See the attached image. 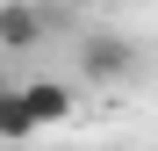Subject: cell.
<instances>
[{
    "instance_id": "cell-1",
    "label": "cell",
    "mask_w": 158,
    "mask_h": 151,
    "mask_svg": "<svg viewBox=\"0 0 158 151\" xmlns=\"http://www.w3.org/2000/svg\"><path fill=\"white\" fill-rule=\"evenodd\" d=\"M137 72V36L122 29H79V79L86 86H122Z\"/></svg>"
},
{
    "instance_id": "cell-2",
    "label": "cell",
    "mask_w": 158,
    "mask_h": 151,
    "mask_svg": "<svg viewBox=\"0 0 158 151\" xmlns=\"http://www.w3.org/2000/svg\"><path fill=\"white\" fill-rule=\"evenodd\" d=\"M22 101H29L36 130H65V122L79 115V86H72V79H29V86H22Z\"/></svg>"
},
{
    "instance_id": "cell-4",
    "label": "cell",
    "mask_w": 158,
    "mask_h": 151,
    "mask_svg": "<svg viewBox=\"0 0 158 151\" xmlns=\"http://www.w3.org/2000/svg\"><path fill=\"white\" fill-rule=\"evenodd\" d=\"M0 137L7 144L36 137V115H29V101H22V86H7V101H0Z\"/></svg>"
},
{
    "instance_id": "cell-5",
    "label": "cell",
    "mask_w": 158,
    "mask_h": 151,
    "mask_svg": "<svg viewBox=\"0 0 158 151\" xmlns=\"http://www.w3.org/2000/svg\"><path fill=\"white\" fill-rule=\"evenodd\" d=\"M0 101H7V79H0Z\"/></svg>"
},
{
    "instance_id": "cell-3",
    "label": "cell",
    "mask_w": 158,
    "mask_h": 151,
    "mask_svg": "<svg viewBox=\"0 0 158 151\" xmlns=\"http://www.w3.org/2000/svg\"><path fill=\"white\" fill-rule=\"evenodd\" d=\"M50 36V15L36 0H0V50H36Z\"/></svg>"
}]
</instances>
